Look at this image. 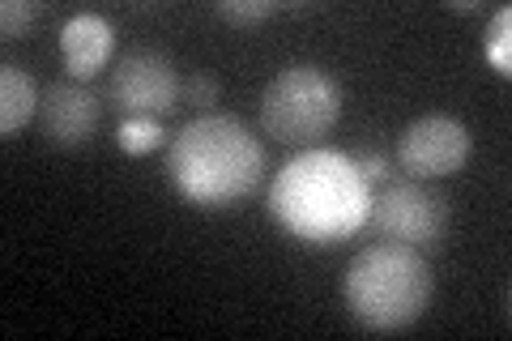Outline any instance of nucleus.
Listing matches in <instances>:
<instances>
[{
  "instance_id": "nucleus-6",
  "label": "nucleus",
  "mask_w": 512,
  "mask_h": 341,
  "mask_svg": "<svg viewBox=\"0 0 512 341\" xmlns=\"http://www.w3.org/2000/svg\"><path fill=\"white\" fill-rule=\"evenodd\" d=\"M107 99L124 116L163 120L184 99V77L175 73L171 56L158 52V47H128V52H120L116 69L107 77Z\"/></svg>"
},
{
  "instance_id": "nucleus-9",
  "label": "nucleus",
  "mask_w": 512,
  "mask_h": 341,
  "mask_svg": "<svg viewBox=\"0 0 512 341\" xmlns=\"http://www.w3.org/2000/svg\"><path fill=\"white\" fill-rule=\"evenodd\" d=\"M116 52V30L99 13H73L60 26V56L73 81H90Z\"/></svg>"
},
{
  "instance_id": "nucleus-5",
  "label": "nucleus",
  "mask_w": 512,
  "mask_h": 341,
  "mask_svg": "<svg viewBox=\"0 0 512 341\" xmlns=\"http://www.w3.org/2000/svg\"><path fill=\"white\" fill-rule=\"evenodd\" d=\"M367 226L393 243H410L419 252H431L440 248L448 231V197L427 180L384 184L372 197V209H367Z\"/></svg>"
},
{
  "instance_id": "nucleus-17",
  "label": "nucleus",
  "mask_w": 512,
  "mask_h": 341,
  "mask_svg": "<svg viewBox=\"0 0 512 341\" xmlns=\"http://www.w3.org/2000/svg\"><path fill=\"white\" fill-rule=\"evenodd\" d=\"M448 9L453 13H478L483 5H478V0H448Z\"/></svg>"
},
{
  "instance_id": "nucleus-1",
  "label": "nucleus",
  "mask_w": 512,
  "mask_h": 341,
  "mask_svg": "<svg viewBox=\"0 0 512 341\" xmlns=\"http://www.w3.org/2000/svg\"><path fill=\"white\" fill-rule=\"evenodd\" d=\"M367 209H372V184L363 180L355 158L325 145L295 154L269 184V214L286 226V235L316 248L350 239L367 226Z\"/></svg>"
},
{
  "instance_id": "nucleus-14",
  "label": "nucleus",
  "mask_w": 512,
  "mask_h": 341,
  "mask_svg": "<svg viewBox=\"0 0 512 341\" xmlns=\"http://www.w3.org/2000/svg\"><path fill=\"white\" fill-rule=\"evenodd\" d=\"M282 5L278 0H218V18L231 26H256L265 18H274Z\"/></svg>"
},
{
  "instance_id": "nucleus-10",
  "label": "nucleus",
  "mask_w": 512,
  "mask_h": 341,
  "mask_svg": "<svg viewBox=\"0 0 512 341\" xmlns=\"http://www.w3.org/2000/svg\"><path fill=\"white\" fill-rule=\"evenodd\" d=\"M43 90L35 86V77L18 64H0V133L18 137L30 120H39Z\"/></svg>"
},
{
  "instance_id": "nucleus-7",
  "label": "nucleus",
  "mask_w": 512,
  "mask_h": 341,
  "mask_svg": "<svg viewBox=\"0 0 512 341\" xmlns=\"http://www.w3.org/2000/svg\"><path fill=\"white\" fill-rule=\"evenodd\" d=\"M470 150H474L470 128L457 116L431 111V116L406 124V133L397 137V167L410 180H444V175H457L466 167Z\"/></svg>"
},
{
  "instance_id": "nucleus-8",
  "label": "nucleus",
  "mask_w": 512,
  "mask_h": 341,
  "mask_svg": "<svg viewBox=\"0 0 512 341\" xmlns=\"http://www.w3.org/2000/svg\"><path fill=\"white\" fill-rule=\"evenodd\" d=\"M103 103L77 81H47L39 103V133L52 150H86L99 133Z\"/></svg>"
},
{
  "instance_id": "nucleus-11",
  "label": "nucleus",
  "mask_w": 512,
  "mask_h": 341,
  "mask_svg": "<svg viewBox=\"0 0 512 341\" xmlns=\"http://www.w3.org/2000/svg\"><path fill=\"white\" fill-rule=\"evenodd\" d=\"M116 141H120L124 154H150V150H158V145L167 141V133H163V124H158L154 116H124Z\"/></svg>"
},
{
  "instance_id": "nucleus-4",
  "label": "nucleus",
  "mask_w": 512,
  "mask_h": 341,
  "mask_svg": "<svg viewBox=\"0 0 512 341\" xmlns=\"http://www.w3.org/2000/svg\"><path fill=\"white\" fill-rule=\"evenodd\" d=\"M342 120V90L320 64H286L261 94V133L295 150L320 145Z\"/></svg>"
},
{
  "instance_id": "nucleus-15",
  "label": "nucleus",
  "mask_w": 512,
  "mask_h": 341,
  "mask_svg": "<svg viewBox=\"0 0 512 341\" xmlns=\"http://www.w3.org/2000/svg\"><path fill=\"white\" fill-rule=\"evenodd\" d=\"M184 99H188L192 107H214V103L222 99V81L210 77V73H192V77L184 81Z\"/></svg>"
},
{
  "instance_id": "nucleus-13",
  "label": "nucleus",
  "mask_w": 512,
  "mask_h": 341,
  "mask_svg": "<svg viewBox=\"0 0 512 341\" xmlns=\"http://www.w3.org/2000/svg\"><path fill=\"white\" fill-rule=\"evenodd\" d=\"M43 5L39 0H5L0 5V39H30V26L39 22Z\"/></svg>"
},
{
  "instance_id": "nucleus-3",
  "label": "nucleus",
  "mask_w": 512,
  "mask_h": 341,
  "mask_svg": "<svg viewBox=\"0 0 512 341\" xmlns=\"http://www.w3.org/2000/svg\"><path fill=\"white\" fill-rule=\"evenodd\" d=\"M346 307L363 329L372 333H402L419 324L436 295V273L427 256L410 243H372L346 265L342 282Z\"/></svg>"
},
{
  "instance_id": "nucleus-12",
  "label": "nucleus",
  "mask_w": 512,
  "mask_h": 341,
  "mask_svg": "<svg viewBox=\"0 0 512 341\" xmlns=\"http://www.w3.org/2000/svg\"><path fill=\"white\" fill-rule=\"evenodd\" d=\"M487 60L495 73H512V9L500 5L487 22Z\"/></svg>"
},
{
  "instance_id": "nucleus-16",
  "label": "nucleus",
  "mask_w": 512,
  "mask_h": 341,
  "mask_svg": "<svg viewBox=\"0 0 512 341\" xmlns=\"http://www.w3.org/2000/svg\"><path fill=\"white\" fill-rule=\"evenodd\" d=\"M355 167L363 171L367 184H384V180H389V171H393V158L384 154V150H367V154L355 158Z\"/></svg>"
},
{
  "instance_id": "nucleus-2",
  "label": "nucleus",
  "mask_w": 512,
  "mask_h": 341,
  "mask_svg": "<svg viewBox=\"0 0 512 341\" xmlns=\"http://www.w3.org/2000/svg\"><path fill=\"white\" fill-rule=\"evenodd\" d=\"M167 175L184 201L201 209H231L261 184L265 150L244 120L205 111L167 141Z\"/></svg>"
}]
</instances>
